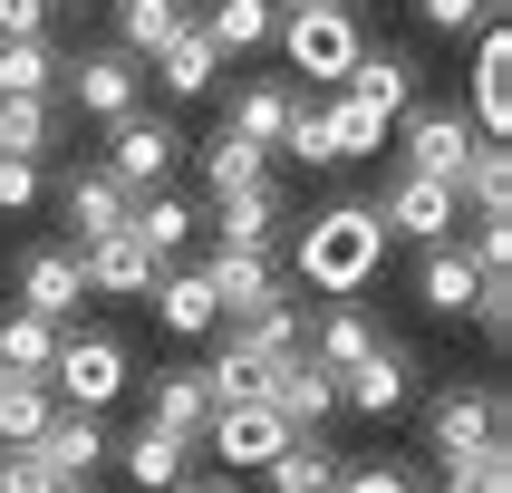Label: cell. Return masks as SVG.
I'll use <instances>...</instances> for the list:
<instances>
[{"label":"cell","instance_id":"obj_1","mask_svg":"<svg viewBox=\"0 0 512 493\" xmlns=\"http://www.w3.org/2000/svg\"><path fill=\"white\" fill-rule=\"evenodd\" d=\"M377 261H387V223H377V203H329L300 223L290 242V271L319 290V300H358L377 281Z\"/></svg>","mask_w":512,"mask_h":493},{"label":"cell","instance_id":"obj_2","mask_svg":"<svg viewBox=\"0 0 512 493\" xmlns=\"http://www.w3.org/2000/svg\"><path fill=\"white\" fill-rule=\"evenodd\" d=\"M126 387H136V348L116 339V329H68V339H58V358H49L58 416H107Z\"/></svg>","mask_w":512,"mask_h":493},{"label":"cell","instance_id":"obj_3","mask_svg":"<svg viewBox=\"0 0 512 493\" xmlns=\"http://www.w3.org/2000/svg\"><path fill=\"white\" fill-rule=\"evenodd\" d=\"M271 39H281V58H290L310 87H348V68H358V49H368L358 10H281Z\"/></svg>","mask_w":512,"mask_h":493},{"label":"cell","instance_id":"obj_4","mask_svg":"<svg viewBox=\"0 0 512 493\" xmlns=\"http://www.w3.org/2000/svg\"><path fill=\"white\" fill-rule=\"evenodd\" d=\"M474 116L464 107H406V126H397V155L406 165L397 174H426V184H464V165H474Z\"/></svg>","mask_w":512,"mask_h":493},{"label":"cell","instance_id":"obj_5","mask_svg":"<svg viewBox=\"0 0 512 493\" xmlns=\"http://www.w3.org/2000/svg\"><path fill=\"white\" fill-rule=\"evenodd\" d=\"M174 155H184V136H174V116H116L107 126V174L126 184V194H165V174H174Z\"/></svg>","mask_w":512,"mask_h":493},{"label":"cell","instance_id":"obj_6","mask_svg":"<svg viewBox=\"0 0 512 493\" xmlns=\"http://www.w3.org/2000/svg\"><path fill=\"white\" fill-rule=\"evenodd\" d=\"M377 223H387V242H416V252H435V242H455L464 223V194L455 184H426V174H387V203H377Z\"/></svg>","mask_w":512,"mask_h":493},{"label":"cell","instance_id":"obj_7","mask_svg":"<svg viewBox=\"0 0 512 493\" xmlns=\"http://www.w3.org/2000/svg\"><path fill=\"white\" fill-rule=\"evenodd\" d=\"M261 406H271L290 435H319L329 416H339V377L319 368L310 348H290V358H271V377H261Z\"/></svg>","mask_w":512,"mask_h":493},{"label":"cell","instance_id":"obj_8","mask_svg":"<svg viewBox=\"0 0 512 493\" xmlns=\"http://www.w3.org/2000/svg\"><path fill=\"white\" fill-rule=\"evenodd\" d=\"M281 445H290V426H281V416H271L261 397H242V406H213V426H203V455L223 464L232 484H242V474H261V464L281 455Z\"/></svg>","mask_w":512,"mask_h":493},{"label":"cell","instance_id":"obj_9","mask_svg":"<svg viewBox=\"0 0 512 493\" xmlns=\"http://www.w3.org/2000/svg\"><path fill=\"white\" fill-rule=\"evenodd\" d=\"M426 445H435V464L503 445V387H445V397L426 406Z\"/></svg>","mask_w":512,"mask_h":493},{"label":"cell","instance_id":"obj_10","mask_svg":"<svg viewBox=\"0 0 512 493\" xmlns=\"http://www.w3.org/2000/svg\"><path fill=\"white\" fill-rule=\"evenodd\" d=\"M68 97H78V116H97V126H116V116H136L145 107V68L126 49H87V58H68Z\"/></svg>","mask_w":512,"mask_h":493},{"label":"cell","instance_id":"obj_11","mask_svg":"<svg viewBox=\"0 0 512 493\" xmlns=\"http://www.w3.org/2000/svg\"><path fill=\"white\" fill-rule=\"evenodd\" d=\"M194 271H203V290H213V310H223V319L281 300V261H271V252H232V242H213V261H194Z\"/></svg>","mask_w":512,"mask_h":493},{"label":"cell","instance_id":"obj_12","mask_svg":"<svg viewBox=\"0 0 512 493\" xmlns=\"http://www.w3.org/2000/svg\"><path fill=\"white\" fill-rule=\"evenodd\" d=\"M78 300H87L78 252H68V242H39V252L20 261V310H29V319H58V329H68V310H78Z\"/></svg>","mask_w":512,"mask_h":493},{"label":"cell","instance_id":"obj_13","mask_svg":"<svg viewBox=\"0 0 512 493\" xmlns=\"http://www.w3.org/2000/svg\"><path fill=\"white\" fill-rule=\"evenodd\" d=\"M406 397H416V358H406V348H368V358L339 377V406H348V416H397Z\"/></svg>","mask_w":512,"mask_h":493},{"label":"cell","instance_id":"obj_14","mask_svg":"<svg viewBox=\"0 0 512 493\" xmlns=\"http://www.w3.org/2000/svg\"><path fill=\"white\" fill-rule=\"evenodd\" d=\"M126 184H116L107 165H78L68 174V184H58V213H68V232H78V242H107V232H126Z\"/></svg>","mask_w":512,"mask_h":493},{"label":"cell","instance_id":"obj_15","mask_svg":"<svg viewBox=\"0 0 512 493\" xmlns=\"http://www.w3.org/2000/svg\"><path fill=\"white\" fill-rule=\"evenodd\" d=\"M512 126V29H474V136L503 145Z\"/></svg>","mask_w":512,"mask_h":493},{"label":"cell","instance_id":"obj_16","mask_svg":"<svg viewBox=\"0 0 512 493\" xmlns=\"http://www.w3.org/2000/svg\"><path fill=\"white\" fill-rule=\"evenodd\" d=\"M68 252H78L87 290H107V300H145V290H155V261H145V242H136V232H107V242H68Z\"/></svg>","mask_w":512,"mask_h":493},{"label":"cell","instance_id":"obj_17","mask_svg":"<svg viewBox=\"0 0 512 493\" xmlns=\"http://www.w3.org/2000/svg\"><path fill=\"white\" fill-rule=\"evenodd\" d=\"M29 455L49 464V474H58L68 493H87V474H97V464H107L116 445H107V426H97V416H49V435H39Z\"/></svg>","mask_w":512,"mask_h":493},{"label":"cell","instance_id":"obj_18","mask_svg":"<svg viewBox=\"0 0 512 493\" xmlns=\"http://www.w3.org/2000/svg\"><path fill=\"white\" fill-rule=\"evenodd\" d=\"M145 426L203 445V426H213V387H203V368H155V387H145Z\"/></svg>","mask_w":512,"mask_h":493},{"label":"cell","instance_id":"obj_19","mask_svg":"<svg viewBox=\"0 0 512 493\" xmlns=\"http://www.w3.org/2000/svg\"><path fill=\"white\" fill-rule=\"evenodd\" d=\"M145 300H155V319H165L174 339H213V329H223V310H213V290H203V271H194V261H165Z\"/></svg>","mask_w":512,"mask_h":493},{"label":"cell","instance_id":"obj_20","mask_svg":"<svg viewBox=\"0 0 512 493\" xmlns=\"http://www.w3.org/2000/svg\"><path fill=\"white\" fill-rule=\"evenodd\" d=\"M116 464H126V484H136V493H184V484H194V445L165 435V426H136Z\"/></svg>","mask_w":512,"mask_h":493},{"label":"cell","instance_id":"obj_21","mask_svg":"<svg viewBox=\"0 0 512 493\" xmlns=\"http://www.w3.org/2000/svg\"><path fill=\"white\" fill-rule=\"evenodd\" d=\"M339 474H348V455L329 435H290L281 455L261 464V493H339Z\"/></svg>","mask_w":512,"mask_h":493},{"label":"cell","instance_id":"obj_22","mask_svg":"<svg viewBox=\"0 0 512 493\" xmlns=\"http://www.w3.org/2000/svg\"><path fill=\"white\" fill-rule=\"evenodd\" d=\"M300 348H310L329 377H348L368 348H387V339H377V319L358 310V300H329V310H319V329H300Z\"/></svg>","mask_w":512,"mask_h":493},{"label":"cell","instance_id":"obj_23","mask_svg":"<svg viewBox=\"0 0 512 493\" xmlns=\"http://www.w3.org/2000/svg\"><path fill=\"white\" fill-rule=\"evenodd\" d=\"M474 290H484V271H474L464 242H435V252L416 261V300H426L435 319H464V310H474Z\"/></svg>","mask_w":512,"mask_h":493},{"label":"cell","instance_id":"obj_24","mask_svg":"<svg viewBox=\"0 0 512 493\" xmlns=\"http://www.w3.org/2000/svg\"><path fill=\"white\" fill-rule=\"evenodd\" d=\"M194 29L213 39V58H252V49H271V29H281V0H213Z\"/></svg>","mask_w":512,"mask_h":493},{"label":"cell","instance_id":"obj_25","mask_svg":"<svg viewBox=\"0 0 512 493\" xmlns=\"http://www.w3.org/2000/svg\"><path fill=\"white\" fill-rule=\"evenodd\" d=\"M290 107H300V87L290 78H252L242 97H232V116H223V136H242V145H281V126H290Z\"/></svg>","mask_w":512,"mask_h":493},{"label":"cell","instance_id":"obj_26","mask_svg":"<svg viewBox=\"0 0 512 493\" xmlns=\"http://www.w3.org/2000/svg\"><path fill=\"white\" fill-rule=\"evenodd\" d=\"M126 232H136L145 261L165 271V261H184V242H194V203H184V194H136V203H126Z\"/></svg>","mask_w":512,"mask_h":493},{"label":"cell","instance_id":"obj_27","mask_svg":"<svg viewBox=\"0 0 512 493\" xmlns=\"http://www.w3.org/2000/svg\"><path fill=\"white\" fill-rule=\"evenodd\" d=\"M348 97H368V107H387V116H406L416 107V58L406 49H358V68H348Z\"/></svg>","mask_w":512,"mask_h":493},{"label":"cell","instance_id":"obj_28","mask_svg":"<svg viewBox=\"0 0 512 493\" xmlns=\"http://www.w3.org/2000/svg\"><path fill=\"white\" fill-rule=\"evenodd\" d=\"M319 126H329V155H339V165H358V155H377V145H387V126H397V116L387 107H368V97H329V107H319Z\"/></svg>","mask_w":512,"mask_h":493},{"label":"cell","instance_id":"obj_29","mask_svg":"<svg viewBox=\"0 0 512 493\" xmlns=\"http://www.w3.org/2000/svg\"><path fill=\"white\" fill-rule=\"evenodd\" d=\"M281 213H290L281 184H252V194H223V223L213 232H223L232 252H271V242H281Z\"/></svg>","mask_w":512,"mask_h":493},{"label":"cell","instance_id":"obj_30","mask_svg":"<svg viewBox=\"0 0 512 493\" xmlns=\"http://www.w3.org/2000/svg\"><path fill=\"white\" fill-rule=\"evenodd\" d=\"M49 416H58L49 377H0V455L39 445V435H49Z\"/></svg>","mask_w":512,"mask_h":493},{"label":"cell","instance_id":"obj_31","mask_svg":"<svg viewBox=\"0 0 512 493\" xmlns=\"http://www.w3.org/2000/svg\"><path fill=\"white\" fill-rule=\"evenodd\" d=\"M155 78H165V97H203V87L223 78V58H213V39H203L194 20L174 29L165 49H155Z\"/></svg>","mask_w":512,"mask_h":493},{"label":"cell","instance_id":"obj_32","mask_svg":"<svg viewBox=\"0 0 512 493\" xmlns=\"http://www.w3.org/2000/svg\"><path fill=\"white\" fill-rule=\"evenodd\" d=\"M58 78H68V58L49 39H0V97H58Z\"/></svg>","mask_w":512,"mask_h":493},{"label":"cell","instance_id":"obj_33","mask_svg":"<svg viewBox=\"0 0 512 493\" xmlns=\"http://www.w3.org/2000/svg\"><path fill=\"white\" fill-rule=\"evenodd\" d=\"M58 319H29V310H10L0 319V377H49V358H58Z\"/></svg>","mask_w":512,"mask_h":493},{"label":"cell","instance_id":"obj_34","mask_svg":"<svg viewBox=\"0 0 512 493\" xmlns=\"http://www.w3.org/2000/svg\"><path fill=\"white\" fill-rule=\"evenodd\" d=\"M49 145H58V97H0V155L39 165Z\"/></svg>","mask_w":512,"mask_h":493},{"label":"cell","instance_id":"obj_35","mask_svg":"<svg viewBox=\"0 0 512 493\" xmlns=\"http://www.w3.org/2000/svg\"><path fill=\"white\" fill-rule=\"evenodd\" d=\"M174 29H184V0H116V49L136 58V68L165 49Z\"/></svg>","mask_w":512,"mask_h":493},{"label":"cell","instance_id":"obj_36","mask_svg":"<svg viewBox=\"0 0 512 493\" xmlns=\"http://www.w3.org/2000/svg\"><path fill=\"white\" fill-rule=\"evenodd\" d=\"M203 184H213V203H223V194H252V184H271V155L242 145V136H213V145H203Z\"/></svg>","mask_w":512,"mask_h":493},{"label":"cell","instance_id":"obj_37","mask_svg":"<svg viewBox=\"0 0 512 493\" xmlns=\"http://www.w3.org/2000/svg\"><path fill=\"white\" fill-rule=\"evenodd\" d=\"M455 194H474V223H493V213H512V155L503 145H474V165H464Z\"/></svg>","mask_w":512,"mask_h":493},{"label":"cell","instance_id":"obj_38","mask_svg":"<svg viewBox=\"0 0 512 493\" xmlns=\"http://www.w3.org/2000/svg\"><path fill=\"white\" fill-rule=\"evenodd\" d=\"M445 484L435 493H512V445H484V455H455V464H435Z\"/></svg>","mask_w":512,"mask_h":493},{"label":"cell","instance_id":"obj_39","mask_svg":"<svg viewBox=\"0 0 512 493\" xmlns=\"http://www.w3.org/2000/svg\"><path fill=\"white\" fill-rule=\"evenodd\" d=\"M271 155H290V165H310V174H329V165H339V155H329V126H319V107H310V97L290 107V126H281V145H271Z\"/></svg>","mask_w":512,"mask_h":493},{"label":"cell","instance_id":"obj_40","mask_svg":"<svg viewBox=\"0 0 512 493\" xmlns=\"http://www.w3.org/2000/svg\"><path fill=\"white\" fill-rule=\"evenodd\" d=\"M503 10H512V0H416V20L445 29V39H464V29H503Z\"/></svg>","mask_w":512,"mask_h":493},{"label":"cell","instance_id":"obj_41","mask_svg":"<svg viewBox=\"0 0 512 493\" xmlns=\"http://www.w3.org/2000/svg\"><path fill=\"white\" fill-rule=\"evenodd\" d=\"M464 319H474V329H484V339L503 348V339H512V281H484V290H474V310H464Z\"/></svg>","mask_w":512,"mask_h":493},{"label":"cell","instance_id":"obj_42","mask_svg":"<svg viewBox=\"0 0 512 493\" xmlns=\"http://www.w3.org/2000/svg\"><path fill=\"white\" fill-rule=\"evenodd\" d=\"M0 493H68V484H58L49 464H39V455L20 445V455H0Z\"/></svg>","mask_w":512,"mask_h":493},{"label":"cell","instance_id":"obj_43","mask_svg":"<svg viewBox=\"0 0 512 493\" xmlns=\"http://www.w3.org/2000/svg\"><path fill=\"white\" fill-rule=\"evenodd\" d=\"M339 493H416V474H406V464H348Z\"/></svg>","mask_w":512,"mask_h":493},{"label":"cell","instance_id":"obj_44","mask_svg":"<svg viewBox=\"0 0 512 493\" xmlns=\"http://www.w3.org/2000/svg\"><path fill=\"white\" fill-rule=\"evenodd\" d=\"M29 203H39V165L0 155V213H29Z\"/></svg>","mask_w":512,"mask_h":493},{"label":"cell","instance_id":"obj_45","mask_svg":"<svg viewBox=\"0 0 512 493\" xmlns=\"http://www.w3.org/2000/svg\"><path fill=\"white\" fill-rule=\"evenodd\" d=\"M0 39H49V0H0Z\"/></svg>","mask_w":512,"mask_h":493},{"label":"cell","instance_id":"obj_46","mask_svg":"<svg viewBox=\"0 0 512 493\" xmlns=\"http://www.w3.org/2000/svg\"><path fill=\"white\" fill-rule=\"evenodd\" d=\"M184 493H242V484H232V474H194Z\"/></svg>","mask_w":512,"mask_h":493},{"label":"cell","instance_id":"obj_47","mask_svg":"<svg viewBox=\"0 0 512 493\" xmlns=\"http://www.w3.org/2000/svg\"><path fill=\"white\" fill-rule=\"evenodd\" d=\"M290 10H348V0H290Z\"/></svg>","mask_w":512,"mask_h":493},{"label":"cell","instance_id":"obj_48","mask_svg":"<svg viewBox=\"0 0 512 493\" xmlns=\"http://www.w3.org/2000/svg\"><path fill=\"white\" fill-rule=\"evenodd\" d=\"M49 10H58V0H49Z\"/></svg>","mask_w":512,"mask_h":493}]
</instances>
